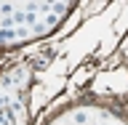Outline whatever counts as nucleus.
<instances>
[{"instance_id": "1", "label": "nucleus", "mask_w": 128, "mask_h": 125, "mask_svg": "<svg viewBox=\"0 0 128 125\" xmlns=\"http://www.w3.org/2000/svg\"><path fill=\"white\" fill-rule=\"evenodd\" d=\"M22 29H0V40H8V37H14V35H19Z\"/></svg>"}, {"instance_id": "2", "label": "nucleus", "mask_w": 128, "mask_h": 125, "mask_svg": "<svg viewBox=\"0 0 128 125\" xmlns=\"http://www.w3.org/2000/svg\"><path fill=\"white\" fill-rule=\"evenodd\" d=\"M75 123L86 125V123H88V115H86V112H78V115H75Z\"/></svg>"}, {"instance_id": "3", "label": "nucleus", "mask_w": 128, "mask_h": 125, "mask_svg": "<svg viewBox=\"0 0 128 125\" xmlns=\"http://www.w3.org/2000/svg\"><path fill=\"white\" fill-rule=\"evenodd\" d=\"M11 19H14L16 24H22V21H27V13H22V11H19V13H14Z\"/></svg>"}]
</instances>
